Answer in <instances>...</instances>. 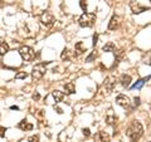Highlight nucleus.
<instances>
[{"label":"nucleus","instance_id":"nucleus-1","mask_svg":"<svg viewBox=\"0 0 151 142\" xmlns=\"http://www.w3.org/2000/svg\"><path fill=\"white\" fill-rule=\"evenodd\" d=\"M144 135V127L139 121H132L126 130V136L131 142H139V140Z\"/></svg>","mask_w":151,"mask_h":142},{"label":"nucleus","instance_id":"nucleus-2","mask_svg":"<svg viewBox=\"0 0 151 142\" xmlns=\"http://www.w3.org/2000/svg\"><path fill=\"white\" fill-rule=\"evenodd\" d=\"M96 22V14L94 13H83L78 19V24L82 28H91Z\"/></svg>","mask_w":151,"mask_h":142},{"label":"nucleus","instance_id":"nucleus-3","mask_svg":"<svg viewBox=\"0 0 151 142\" xmlns=\"http://www.w3.org/2000/svg\"><path fill=\"white\" fill-rule=\"evenodd\" d=\"M49 64V62H45V63H38L33 67V70H32V77L34 80H39L43 78V75L45 74L47 72V65Z\"/></svg>","mask_w":151,"mask_h":142},{"label":"nucleus","instance_id":"nucleus-4","mask_svg":"<svg viewBox=\"0 0 151 142\" xmlns=\"http://www.w3.org/2000/svg\"><path fill=\"white\" fill-rule=\"evenodd\" d=\"M19 54H20L22 59L25 60V62H29V60L34 59V57H35V53H34V50H33V48H30V47H28V45L22 47V48L19 49Z\"/></svg>","mask_w":151,"mask_h":142},{"label":"nucleus","instance_id":"nucleus-5","mask_svg":"<svg viewBox=\"0 0 151 142\" xmlns=\"http://www.w3.org/2000/svg\"><path fill=\"white\" fill-rule=\"evenodd\" d=\"M55 19H54V15L52 14L49 10H45L43 14L40 15V23L43 24L45 28H49L54 24Z\"/></svg>","mask_w":151,"mask_h":142},{"label":"nucleus","instance_id":"nucleus-6","mask_svg":"<svg viewBox=\"0 0 151 142\" xmlns=\"http://www.w3.org/2000/svg\"><path fill=\"white\" fill-rule=\"evenodd\" d=\"M103 87H105V91H106L107 94L113 92V89H115V87H116V78L113 77V75L107 77L105 79V82H103Z\"/></svg>","mask_w":151,"mask_h":142},{"label":"nucleus","instance_id":"nucleus-7","mask_svg":"<svg viewBox=\"0 0 151 142\" xmlns=\"http://www.w3.org/2000/svg\"><path fill=\"white\" fill-rule=\"evenodd\" d=\"M130 8H131V11L132 14H141L146 10H150L149 6H145V5H141L137 1H131L130 3Z\"/></svg>","mask_w":151,"mask_h":142},{"label":"nucleus","instance_id":"nucleus-8","mask_svg":"<svg viewBox=\"0 0 151 142\" xmlns=\"http://www.w3.org/2000/svg\"><path fill=\"white\" fill-rule=\"evenodd\" d=\"M121 27V18L116 14H113L112 18L110 19V23H108V30H116Z\"/></svg>","mask_w":151,"mask_h":142},{"label":"nucleus","instance_id":"nucleus-9","mask_svg":"<svg viewBox=\"0 0 151 142\" xmlns=\"http://www.w3.org/2000/svg\"><path fill=\"white\" fill-rule=\"evenodd\" d=\"M116 103L119 106H121L122 108H129L131 105V101L126 94H119V96L116 97Z\"/></svg>","mask_w":151,"mask_h":142},{"label":"nucleus","instance_id":"nucleus-10","mask_svg":"<svg viewBox=\"0 0 151 142\" xmlns=\"http://www.w3.org/2000/svg\"><path fill=\"white\" fill-rule=\"evenodd\" d=\"M111 137L105 131H100L98 133L94 135V142H110Z\"/></svg>","mask_w":151,"mask_h":142},{"label":"nucleus","instance_id":"nucleus-11","mask_svg":"<svg viewBox=\"0 0 151 142\" xmlns=\"http://www.w3.org/2000/svg\"><path fill=\"white\" fill-rule=\"evenodd\" d=\"M119 82H120V84H121V86L124 87V88H129L130 84H131V82H132V78H131L130 74H121Z\"/></svg>","mask_w":151,"mask_h":142},{"label":"nucleus","instance_id":"nucleus-12","mask_svg":"<svg viewBox=\"0 0 151 142\" xmlns=\"http://www.w3.org/2000/svg\"><path fill=\"white\" fill-rule=\"evenodd\" d=\"M33 127H34V126H33L32 123H29L27 120H22L18 123V128L19 130H23V131H32Z\"/></svg>","mask_w":151,"mask_h":142},{"label":"nucleus","instance_id":"nucleus-13","mask_svg":"<svg viewBox=\"0 0 151 142\" xmlns=\"http://www.w3.org/2000/svg\"><path fill=\"white\" fill-rule=\"evenodd\" d=\"M86 50H87V48L83 45L82 42H78V43L76 44V47H74V55H76V57H78V55L83 54Z\"/></svg>","mask_w":151,"mask_h":142},{"label":"nucleus","instance_id":"nucleus-14","mask_svg":"<svg viewBox=\"0 0 151 142\" xmlns=\"http://www.w3.org/2000/svg\"><path fill=\"white\" fill-rule=\"evenodd\" d=\"M52 96H53L55 103H59V102H62L64 99L65 94H64V92H60V91H58V89H55V91L52 92Z\"/></svg>","mask_w":151,"mask_h":142},{"label":"nucleus","instance_id":"nucleus-15","mask_svg":"<svg viewBox=\"0 0 151 142\" xmlns=\"http://www.w3.org/2000/svg\"><path fill=\"white\" fill-rule=\"evenodd\" d=\"M150 78H151V75H147V77H145V78H141V79H139L137 82L134 83V84H132V86H131V89H140V88L142 87L146 82H147V80H149Z\"/></svg>","mask_w":151,"mask_h":142},{"label":"nucleus","instance_id":"nucleus-16","mask_svg":"<svg viewBox=\"0 0 151 142\" xmlns=\"http://www.w3.org/2000/svg\"><path fill=\"white\" fill-rule=\"evenodd\" d=\"M102 50L103 52H108V53H115L117 49H116V45L113 44L112 42H108V43H106L105 45L102 47Z\"/></svg>","mask_w":151,"mask_h":142},{"label":"nucleus","instance_id":"nucleus-17","mask_svg":"<svg viewBox=\"0 0 151 142\" xmlns=\"http://www.w3.org/2000/svg\"><path fill=\"white\" fill-rule=\"evenodd\" d=\"M64 91H65V94H73L76 92V86L73 82H68L64 84Z\"/></svg>","mask_w":151,"mask_h":142},{"label":"nucleus","instance_id":"nucleus-18","mask_svg":"<svg viewBox=\"0 0 151 142\" xmlns=\"http://www.w3.org/2000/svg\"><path fill=\"white\" fill-rule=\"evenodd\" d=\"M124 55H125V52L121 50V49H117V50L115 52V65L120 63V60L124 58Z\"/></svg>","mask_w":151,"mask_h":142},{"label":"nucleus","instance_id":"nucleus-19","mask_svg":"<svg viewBox=\"0 0 151 142\" xmlns=\"http://www.w3.org/2000/svg\"><path fill=\"white\" fill-rule=\"evenodd\" d=\"M142 63L144 64H147L151 67V50L146 52V53L142 54Z\"/></svg>","mask_w":151,"mask_h":142},{"label":"nucleus","instance_id":"nucleus-20","mask_svg":"<svg viewBox=\"0 0 151 142\" xmlns=\"http://www.w3.org/2000/svg\"><path fill=\"white\" fill-rule=\"evenodd\" d=\"M9 52V44L6 42H0V55H5Z\"/></svg>","mask_w":151,"mask_h":142},{"label":"nucleus","instance_id":"nucleus-21","mask_svg":"<svg viewBox=\"0 0 151 142\" xmlns=\"http://www.w3.org/2000/svg\"><path fill=\"white\" fill-rule=\"evenodd\" d=\"M97 57H98V53H97V50H93V52H92V53H91V54H89V55L87 57V58H86V62H88V63H91V62H92V60H93V59H96V58H97Z\"/></svg>","mask_w":151,"mask_h":142},{"label":"nucleus","instance_id":"nucleus-22","mask_svg":"<svg viewBox=\"0 0 151 142\" xmlns=\"http://www.w3.org/2000/svg\"><path fill=\"white\" fill-rule=\"evenodd\" d=\"M106 122H107L108 125H115L116 122H117V117L116 116H108L106 118Z\"/></svg>","mask_w":151,"mask_h":142},{"label":"nucleus","instance_id":"nucleus-23","mask_svg":"<svg viewBox=\"0 0 151 142\" xmlns=\"http://www.w3.org/2000/svg\"><path fill=\"white\" fill-rule=\"evenodd\" d=\"M28 77V73L27 72H19L15 74V79H25Z\"/></svg>","mask_w":151,"mask_h":142},{"label":"nucleus","instance_id":"nucleus-24","mask_svg":"<svg viewBox=\"0 0 151 142\" xmlns=\"http://www.w3.org/2000/svg\"><path fill=\"white\" fill-rule=\"evenodd\" d=\"M68 57H69V50H68V48H64L62 54H60V58L64 60V59H68Z\"/></svg>","mask_w":151,"mask_h":142},{"label":"nucleus","instance_id":"nucleus-25","mask_svg":"<svg viewBox=\"0 0 151 142\" xmlns=\"http://www.w3.org/2000/svg\"><path fill=\"white\" fill-rule=\"evenodd\" d=\"M79 5H81L82 10H84V13H87V0H81V1H79Z\"/></svg>","mask_w":151,"mask_h":142},{"label":"nucleus","instance_id":"nucleus-26","mask_svg":"<svg viewBox=\"0 0 151 142\" xmlns=\"http://www.w3.org/2000/svg\"><path fill=\"white\" fill-rule=\"evenodd\" d=\"M28 142H39V136L38 135H33L28 138Z\"/></svg>","mask_w":151,"mask_h":142},{"label":"nucleus","instance_id":"nucleus-27","mask_svg":"<svg viewBox=\"0 0 151 142\" xmlns=\"http://www.w3.org/2000/svg\"><path fill=\"white\" fill-rule=\"evenodd\" d=\"M5 132H6V128L5 127H3V126H0V137H5Z\"/></svg>","mask_w":151,"mask_h":142},{"label":"nucleus","instance_id":"nucleus-28","mask_svg":"<svg viewBox=\"0 0 151 142\" xmlns=\"http://www.w3.org/2000/svg\"><path fill=\"white\" fill-rule=\"evenodd\" d=\"M139 106H140V97H135V99H134V108L139 107Z\"/></svg>","mask_w":151,"mask_h":142},{"label":"nucleus","instance_id":"nucleus-29","mask_svg":"<svg viewBox=\"0 0 151 142\" xmlns=\"http://www.w3.org/2000/svg\"><path fill=\"white\" fill-rule=\"evenodd\" d=\"M32 98L34 99V101H39L40 99V94L38 93V92H35V93H33V96H32Z\"/></svg>","mask_w":151,"mask_h":142},{"label":"nucleus","instance_id":"nucleus-30","mask_svg":"<svg viewBox=\"0 0 151 142\" xmlns=\"http://www.w3.org/2000/svg\"><path fill=\"white\" fill-rule=\"evenodd\" d=\"M97 40H98V34H97V33H94V34H93V47H96V44H97Z\"/></svg>","mask_w":151,"mask_h":142},{"label":"nucleus","instance_id":"nucleus-31","mask_svg":"<svg viewBox=\"0 0 151 142\" xmlns=\"http://www.w3.org/2000/svg\"><path fill=\"white\" fill-rule=\"evenodd\" d=\"M82 132H83V135L86 136V137H89V136H91V132H89V128H83V130H82Z\"/></svg>","mask_w":151,"mask_h":142},{"label":"nucleus","instance_id":"nucleus-32","mask_svg":"<svg viewBox=\"0 0 151 142\" xmlns=\"http://www.w3.org/2000/svg\"><path fill=\"white\" fill-rule=\"evenodd\" d=\"M55 110H57V112H58L59 115H62V113H63V111L60 110V108H58V107H55Z\"/></svg>","mask_w":151,"mask_h":142},{"label":"nucleus","instance_id":"nucleus-33","mask_svg":"<svg viewBox=\"0 0 151 142\" xmlns=\"http://www.w3.org/2000/svg\"><path fill=\"white\" fill-rule=\"evenodd\" d=\"M10 110H15V111H18V110H19V107H18V106H12V107H10Z\"/></svg>","mask_w":151,"mask_h":142},{"label":"nucleus","instance_id":"nucleus-34","mask_svg":"<svg viewBox=\"0 0 151 142\" xmlns=\"http://www.w3.org/2000/svg\"><path fill=\"white\" fill-rule=\"evenodd\" d=\"M0 1H1V3H3V1H4V0H0Z\"/></svg>","mask_w":151,"mask_h":142},{"label":"nucleus","instance_id":"nucleus-35","mask_svg":"<svg viewBox=\"0 0 151 142\" xmlns=\"http://www.w3.org/2000/svg\"><path fill=\"white\" fill-rule=\"evenodd\" d=\"M150 1H151V0H150Z\"/></svg>","mask_w":151,"mask_h":142}]
</instances>
